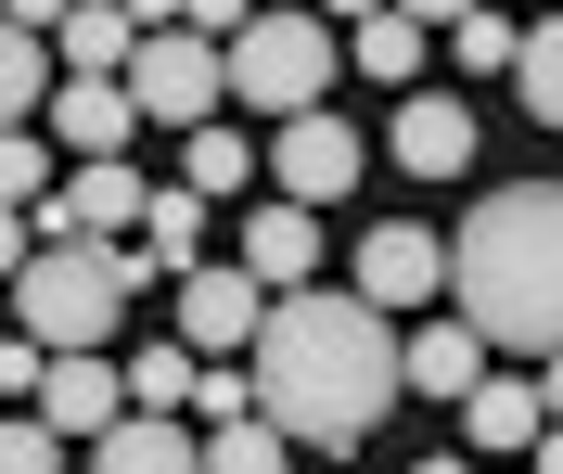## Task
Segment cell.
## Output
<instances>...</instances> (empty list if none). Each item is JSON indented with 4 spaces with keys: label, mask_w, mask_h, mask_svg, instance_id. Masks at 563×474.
<instances>
[{
    "label": "cell",
    "mask_w": 563,
    "mask_h": 474,
    "mask_svg": "<svg viewBox=\"0 0 563 474\" xmlns=\"http://www.w3.org/2000/svg\"><path fill=\"white\" fill-rule=\"evenodd\" d=\"M256 410L295 449H358L397 410V333L372 295H308L282 283L256 321Z\"/></svg>",
    "instance_id": "1"
},
{
    "label": "cell",
    "mask_w": 563,
    "mask_h": 474,
    "mask_svg": "<svg viewBox=\"0 0 563 474\" xmlns=\"http://www.w3.org/2000/svg\"><path fill=\"white\" fill-rule=\"evenodd\" d=\"M449 295H461V321H474V346L551 360L563 346V180L487 192L461 219V244H449Z\"/></svg>",
    "instance_id": "2"
},
{
    "label": "cell",
    "mask_w": 563,
    "mask_h": 474,
    "mask_svg": "<svg viewBox=\"0 0 563 474\" xmlns=\"http://www.w3.org/2000/svg\"><path fill=\"white\" fill-rule=\"evenodd\" d=\"M13 333H38L52 360L65 346H115V321L141 308V256L129 244H26V269H13Z\"/></svg>",
    "instance_id": "3"
},
{
    "label": "cell",
    "mask_w": 563,
    "mask_h": 474,
    "mask_svg": "<svg viewBox=\"0 0 563 474\" xmlns=\"http://www.w3.org/2000/svg\"><path fill=\"white\" fill-rule=\"evenodd\" d=\"M218 90L256 115H308L320 90H333V26L320 13H256V26L218 38Z\"/></svg>",
    "instance_id": "4"
},
{
    "label": "cell",
    "mask_w": 563,
    "mask_h": 474,
    "mask_svg": "<svg viewBox=\"0 0 563 474\" xmlns=\"http://www.w3.org/2000/svg\"><path fill=\"white\" fill-rule=\"evenodd\" d=\"M115 77H129L141 129H206V115L231 103V90H218V38H192V26H154Z\"/></svg>",
    "instance_id": "5"
},
{
    "label": "cell",
    "mask_w": 563,
    "mask_h": 474,
    "mask_svg": "<svg viewBox=\"0 0 563 474\" xmlns=\"http://www.w3.org/2000/svg\"><path fill=\"white\" fill-rule=\"evenodd\" d=\"M141 192H154V180H141L129 154H77V180L38 192L26 231H38V244H129V231H141Z\"/></svg>",
    "instance_id": "6"
},
{
    "label": "cell",
    "mask_w": 563,
    "mask_h": 474,
    "mask_svg": "<svg viewBox=\"0 0 563 474\" xmlns=\"http://www.w3.org/2000/svg\"><path fill=\"white\" fill-rule=\"evenodd\" d=\"M256 321H269V283H256L244 256H231V269H179V346H192V360H231V346H256Z\"/></svg>",
    "instance_id": "7"
},
{
    "label": "cell",
    "mask_w": 563,
    "mask_h": 474,
    "mask_svg": "<svg viewBox=\"0 0 563 474\" xmlns=\"http://www.w3.org/2000/svg\"><path fill=\"white\" fill-rule=\"evenodd\" d=\"M269 180H282V206H333V192H358V129H346L333 103L282 115V142H269Z\"/></svg>",
    "instance_id": "8"
},
{
    "label": "cell",
    "mask_w": 563,
    "mask_h": 474,
    "mask_svg": "<svg viewBox=\"0 0 563 474\" xmlns=\"http://www.w3.org/2000/svg\"><path fill=\"white\" fill-rule=\"evenodd\" d=\"M38 129H52L65 154H129L141 142V103H129V77H52Z\"/></svg>",
    "instance_id": "9"
},
{
    "label": "cell",
    "mask_w": 563,
    "mask_h": 474,
    "mask_svg": "<svg viewBox=\"0 0 563 474\" xmlns=\"http://www.w3.org/2000/svg\"><path fill=\"white\" fill-rule=\"evenodd\" d=\"M358 295H372V308H435V295H449V244L410 231V219H385L358 244Z\"/></svg>",
    "instance_id": "10"
},
{
    "label": "cell",
    "mask_w": 563,
    "mask_h": 474,
    "mask_svg": "<svg viewBox=\"0 0 563 474\" xmlns=\"http://www.w3.org/2000/svg\"><path fill=\"white\" fill-rule=\"evenodd\" d=\"M115 410H129V385L103 372V346H65V360H38V423H52V437H103Z\"/></svg>",
    "instance_id": "11"
},
{
    "label": "cell",
    "mask_w": 563,
    "mask_h": 474,
    "mask_svg": "<svg viewBox=\"0 0 563 474\" xmlns=\"http://www.w3.org/2000/svg\"><path fill=\"white\" fill-rule=\"evenodd\" d=\"M141 283H179V269H206V192L192 180H154L141 192Z\"/></svg>",
    "instance_id": "12"
},
{
    "label": "cell",
    "mask_w": 563,
    "mask_h": 474,
    "mask_svg": "<svg viewBox=\"0 0 563 474\" xmlns=\"http://www.w3.org/2000/svg\"><path fill=\"white\" fill-rule=\"evenodd\" d=\"M474 372H487V346H474V321H461V308H449V321H422L410 346H397V385H410V398H435V410L474 398Z\"/></svg>",
    "instance_id": "13"
},
{
    "label": "cell",
    "mask_w": 563,
    "mask_h": 474,
    "mask_svg": "<svg viewBox=\"0 0 563 474\" xmlns=\"http://www.w3.org/2000/svg\"><path fill=\"white\" fill-rule=\"evenodd\" d=\"M90 474H206V437H179L167 410H115L90 437Z\"/></svg>",
    "instance_id": "14"
},
{
    "label": "cell",
    "mask_w": 563,
    "mask_h": 474,
    "mask_svg": "<svg viewBox=\"0 0 563 474\" xmlns=\"http://www.w3.org/2000/svg\"><path fill=\"white\" fill-rule=\"evenodd\" d=\"M538 423H551V410H538V385L526 372H474V398H461V437L487 449V462H526V437Z\"/></svg>",
    "instance_id": "15"
},
{
    "label": "cell",
    "mask_w": 563,
    "mask_h": 474,
    "mask_svg": "<svg viewBox=\"0 0 563 474\" xmlns=\"http://www.w3.org/2000/svg\"><path fill=\"white\" fill-rule=\"evenodd\" d=\"M397 167H410V180H461V167H474V115H461L449 90H435V103H397Z\"/></svg>",
    "instance_id": "16"
},
{
    "label": "cell",
    "mask_w": 563,
    "mask_h": 474,
    "mask_svg": "<svg viewBox=\"0 0 563 474\" xmlns=\"http://www.w3.org/2000/svg\"><path fill=\"white\" fill-rule=\"evenodd\" d=\"M129 52H141L129 0H65V26H52V65H65V77H115Z\"/></svg>",
    "instance_id": "17"
},
{
    "label": "cell",
    "mask_w": 563,
    "mask_h": 474,
    "mask_svg": "<svg viewBox=\"0 0 563 474\" xmlns=\"http://www.w3.org/2000/svg\"><path fill=\"white\" fill-rule=\"evenodd\" d=\"M244 269H256V283H308V269H320V206H256V219H244Z\"/></svg>",
    "instance_id": "18"
},
{
    "label": "cell",
    "mask_w": 563,
    "mask_h": 474,
    "mask_svg": "<svg viewBox=\"0 0 563 474\" xmlns=\"http://www.w3.org/2000/svg\"><path fill=\"white\" fill-rule=\"evenodd\" d=\"M52 52H38V26H13V13H0V129H38V103H52Z\"/></svg>",
    "instance_id": "19"
},
{
    "label": "cell",
    "mask_w": 563,
    "mask_h": 474,
    "mask_svg": "<svg viewBox=\"0 0 563 474\" xmlns=\"http://www.w3.org/2000/svg\"><path fill=\"white\" fill-rule=\"evenodd\" d=\"M512 90H526V115H538V129H563V0L538 13L526 38H512Z\"/></svg>",
    "instance_id": "20"
},
{
    "label": "cell",
    "mask_w": 563,
    "mask_h": 474,
    "mask_svg": "<svg viewBox=\"0 0 563 474\" xmlns=\"http://www.w3.org/2000/svg\"><path fill=\"white\" fill-rule=\"evenodd\" d=\"M179 142H192V154H179V180L206 192V206H218V192H244V180H256V154H244V129H231V115H206V129H179Z\"/></svg>",
    "instance_id": "21"
},
{
    "label": "cell",
    "mask_w": 563,
    "mask_h": 474,
    "mask_svg": "<svg viewBox=\"0 0 563 474\" xmlns=\"http://www.w3.org/2000/svg\"><path fill=\"white\" fill-rule=\"evenodd\" d=\"M346 65H358V77H385V90H397V77L422 65V26L397 13V0H385V13H358V26H346Z\"/></svg>",
    "instance_id": "22"
},
{
    "label": "cell",
    "mask_w": 563,
    "mask_h": 474,
    "mask_svg": "<svg viewBox=\"0 0 563 474\" xmlns=\"http://www.w3.org/2000/svg\"><path fill=\"white\" fill-rule=\"evenodd\" d=\"M282 462H295V437H282L269 410H231V423L206 437V474H282Z\"/></svg>",
    "instance_id": "23"
},
{
    "label": "cell",
    "mask_w": 563,
    "mask_h": 474,
    "mask_svg": "<svg viewBox=\"0 0 563 474\" xmlns=\"http://www.w3.org/2000/svg\"><path fill=\"white\" fill-rule=\"evenodd\" d=\"M192 372H206L192 346H141V360L115 372V385H129V410H192Z\"/></svg>",
    "instance_id": "24"
},
{
    "label": "cell",
    "mask_w": 563,
    "mask_h": 474,
    "mask_svg": "<svg viewBox=\"0 0 563 474\" xmlns=\"http://www.w3.org/2000/svg\"><path fill=\"white\" fill-rule=\"evenodd\" d=\"M461 65H474V77H512V38H526V26H512V13H499V0H474V13H461Z\"/></svg>",
    "instance_id": "25"
},
{
    "label": "cell",
    "mask_w": 563,
    "mask_h": 474,
    "mask_svg": "<svg viewBox=\"0 0 563 474\" xmlns=\"http://www.w3.org/2000/svg\"><path fill=\"white\" fill-rule=\"evenodd\" d=\"M52 192V142L38 129H0V206H38Z\"/></svg>",
    "instance_id": "26"
},
{
    "label": "cell",
    "mask_w": 563,
    "mask_h": 474,
    "mask_svg": "<svg viewBox=\"0 0 563 474\" xmlns=\"http://www.w3.org/2000/svg\"><path fill=\"white\" fill-rule=\"evenodd\" d=\"M0 474H65V437L38 410H0Z\"/></svg>",
    "instance_id": "27"
},
{
    "label": "cell",
    "mask_w": 563,
    "mask_h": 474,
    "mask_svg": "<svg viewBox=\"0 0 563 474\" xmlns=\"http://www.w3.org/2000/svg\"><path fill=\"white\" fill-rule=\"evenodd\" d=\"M38 360H52L38 333H0V410H26V398H38Z\"/></svg>",
    "instance_id": "28"
},
{
    "label": "cell",
    "mask_w": 563,
    "mask_h": 474,
    "mask_svg": "<svg viewBox=\"0 0 563 474\" xmlns=\"http://www.w3.org/2000/svg\"><path fill=\"white\" fill-rule=\"evenodd\" d=\"M179 26H192V38H231V26H256V13H244V0H179Z\"/></svg>",
    "instance_id": "29"
},
{
    "label": "cell",
    "mask_w": 563,
    "mask_h": 474,
    "mask_svg": "<svg viewBox=\"0 0 563 474\" xmlns=\"http://www.w3.org/2000/svg\"><path fill=\"white\" fill-rule=\"evenodd\" d=\"M26 244H38V231H26V206H0V283L26 269Z\"/></svg>",
    "instance_id": "30"
},
{
    "label": "cell",
    "mask_w": 563,
    "mask_h": 474,
    "mask_svg": "<svg viewBox=\"0 0 563 474\" xmlns=\"http://www.w3.org/2000/svg\"><path fill=\"white\" fill-rule=\"evenodd\" d=\"M397 13H410V26H461V13H474V0H397Z\"/></svg>",
    "instance_id": "31"
},
{
    "label": "cell",
    "mask_w": 563,
    "mask_h": 474,
    "mask_svg": "<svg viewBox=\"0 0 563 474\" xmlns=\"http://www.w3.org/2000/svg\"><path fill=\"white\" fill-rule=\"evenodd\" d=\"M526 462H538V474H563V423H538V437H526Z\"/></svg>",
    "instance_id": "32"
},
{
    "label": "cell",
    "mask_w": 563,
    "mask_h": 474,
    "mask_svg": "<svg viewBox=\"0 0 563 474\" xmlns=\"http://www.w3.org/2000/svg\"><path fill=\"white\" fill-rule=\"evenodd\" d=\"M0 13H13V26H65V0H0Z\"/></svg>",
    "instance_id": "33"
},
{
    "label": "cell",
    "mask_w": 563,
    "mask_h": 474,
    "mask_svg": "<svg viewBox=\"0 0 563 474\" xmlns=\"http://www.w3.org/2000/svg\"><path fill=\"white\" fill-rule=\"evenodd\" d=\"M538 410H551V423H563V346H551V372H538Z\"/></svg>",
    "instance_id": "34"
},
{
    "label": "cell",
    "mask_w": 563,
    "mask_h": 474,
    "mask_svg": "<svg viewBox=\"0 0 563 474\" xmlns=\"http://www.w3.org/2000/svg\"><path fill=\"white\" fill-rule=\"evenodd\" d=\"M333 13H346V26H358V13H385V0H333Z\"/></svg>",
    "instance_id": "35"
},
{
    "label": "cell",
    "mask_w": 563,
    "mask_h": 474,
    "mask_svg": "<svg viewBox=\"0 0 563 474\" xmlns=\"http://www.w3.org/2000/svg\"><path fill=\"white\" fill-rule=\"evenodd\" d=\"M422 474H461V462H449V449H435V462H422Z\"/></svg>",
    "instance_id": "36"
},
{
    "label": "cell",
    "mask_w": 563,
    "mask_h": 474,
    "mask_svg": "<svg viewBox=\"0 0 563 474\" xmlns=\"http://www.w3.org/2000/svg\"><path fill=\"white\" fill-rule=\"evenodd\" d=\"M0 333H13V295H0Z\"/></svg>",
    "instance_id": "37"
},
{
    "label": "cell",
    "mask_w": 563,
    "mask_h": 474,
    "mask_svg": "<svg viewBox=\"0 0 563 474\" xmlns=\"http://www.w3.org/2000/svg\"><path fill=\"white\" fill-rule=\"evenodd\" d=\"M538 13H551V0H538Z\"/></svg>",
    "instance_id": "38"
}]
</instances>
